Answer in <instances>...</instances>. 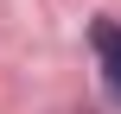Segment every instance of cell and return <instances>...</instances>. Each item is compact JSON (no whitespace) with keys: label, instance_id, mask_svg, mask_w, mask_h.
<instances>
[{"label":"cell","instance_id":"1","mask_svg":"<svg viewBox=\"0 0 121 114\" xmlns=\"http://www.w3.org/2000/svg\"><path fill=\"white\" fill-rule=\"evenodd\" d=\"M96 51H102V76L121 95V25H96Z\"/></svg>","mask_w":121,"mask_h":114}]
</instances>
